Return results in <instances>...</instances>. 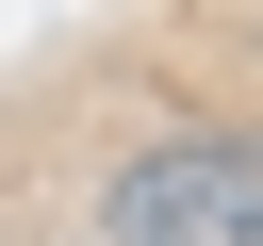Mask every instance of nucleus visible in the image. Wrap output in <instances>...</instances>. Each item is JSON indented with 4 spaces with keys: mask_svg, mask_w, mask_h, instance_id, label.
<instances>
[{
    "mask_svg": "<svg viewBox=\"0 0 263 246\" xmlns=\"http://www.w3.org/2000/svg\"><path fill=\"white\" fill-rule=\"evenodd\" d=\"M99 246H263V131H164L99 180Z\"/></svg>",
    "mask_w": 263,
    "mask_h": 246,
    "instance_id": "nucleus-1",
    "label": "nucleus"
},
{
    "mask_svg": "<svg viewBox=\"0 0 263 246\" xmlns=\"http://www.w3.org/2000/svg\"><path fill=\"white\" fill-rule=\"evenodd\" d=\"M247 49H263V16H247Z\"/></svg>",
    "mask_w": 263,
    "mask_h": 246,
    "instance_id": "nucleus-2",
    "label": "nucleus"
}]
</instances>
